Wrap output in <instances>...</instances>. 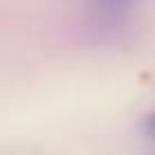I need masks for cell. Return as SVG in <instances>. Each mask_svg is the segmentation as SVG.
Here are the masks:
<instances>
[{
	"mask_svg": "<svg viewBox=\"0 0 155 155\" xmlns=\"http://www.w3.org/2000/svg\"><path fill=\"white\" fill-rule=\"evenodd\" d=\"M146 126H148V128H151V130L155 133V115H151V117H148V121H146Z\"/></svg>",
	"mask_w": 155,
	"mask_h": 155,
	"instance_id": "1",
	"label": "cell"
}]
</instances>
